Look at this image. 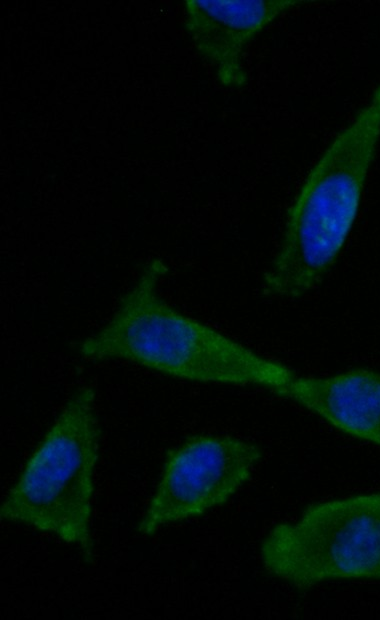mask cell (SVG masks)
I'll list each match as a JSON object with an SVG mask.
<instances>
[{
	"label": "cell",
	"mask_w": 380,
	"mask_h": 620,
	"mask_svg": "<svg viewBox=\"0 0 380 620\" xmlns=\"http://www.w3.org/2000/svg\"><path fill=\"white\" fill-rule=\"evenodd\" d=\"M167 266L152 258L122 296L110 320L80 341L87 360H124L172 377L272 389L295 373L215 328L170 306L159 294Z\"/></svg>",
	"instance_id": "obj_1"
},
{
	"label": "cell",
	"mask_w": 380,
	"mask_h": 620,
	"mask_svg": "<svg viewBox=\"0 0 380 620\" xmlns=\"http://www.w3.org/2000/svg\"><path fill=\"white\" fill-rule=\"evenodd\" d=\"M99 438L95 393L82 387L28 459L2 502L1 519L52 533L92 562L90 517Z\"/></svg>",
	"instance_id": "obj_2"
},
{
	"label": "cell",
	"mask_w": 380,
	"mask_h": 620,
	"mask_svg": "<svg viewBox=\"0 0 380 620\" xmlns=\"http://www.w3.org/2000/svg\"><path fill=\"white\" fill-rule=\"evenodd\" d=\"M265 569L298 589L331 579H380V492L308 507L269 531Z\"/></svg>",
	"instance_id": "obj_3"
},
{
	"label": "cell",
	"mask_w": 380,
	"mask_h": 620,
	"mask_svg": "<svg viewBox=\"0 0 380 620\" xmlns=\"http://www.w3.org/2000/svg\"><path fill=\"white\" fill-rule=\"evenodd\" d=\"M261 456L256 444L230 436L187 439L168 453L139 532L151 535L162 525L223 504L248 480Z\"/></svg>",
	"instance_id": "obj_4"
},
{
	"label": "cell",
	"mask_w": 380,
	"mask_h": 620,
	"mask_svg": "<svg viewBox=\"0 0 380 620\" xmlns=\"http://www.w3.org/2000/svg\"><path fill=\"white\" fill-rule=\"evenodd\" d=\"M304 0L187 1L188 29L196 46L212 64L225 86L242 87L246 45L288 10Z\"/></svg>",
	"instance_id": "obj_5"
},
{
	"label": "cell",
	"mask_w": 380,
	"mask_h": 620,
	"mask_svg": "<svg viewBox=\"0 0 380 620\" xmlns=\"http://www.w3.org/2000/svg\"><path fill=\"white\" fill-rule=\"evenodd\" d=\"M274 391L339 430L380 446V373L353 369L328 377L295 375Z\"/></svg>",
	"instance_id": "obj_6"
}]
</instances>
